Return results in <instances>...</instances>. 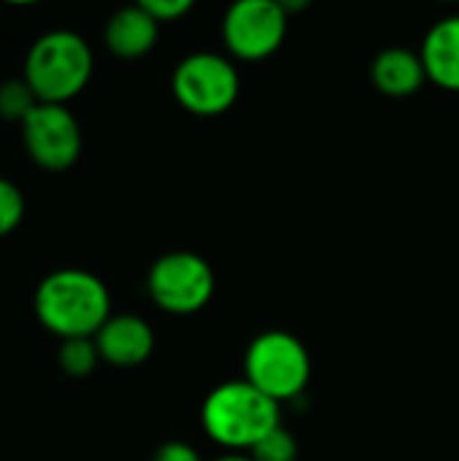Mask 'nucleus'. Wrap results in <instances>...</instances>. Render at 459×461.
I'll return each instance as SVG.
<instances>
[{
	"label": "nucleus",
	"instance_id": "f257e3e1",
	"mask_svg": "<svg viewBox=\"0 0 459 461\" xmlns=\"http://www.w3.org/2000/svg\"><path fill=\"white\" fill-rule=\"evenodd\" d=\"M38 321L62 340L92 338L111 319L106 284L87 270H57L35 292Z\"/></svg>",
	"mask_w": 459,
	"mask_h": 461
},
{
	"label": "nucleus",
	"instance_id": "f03ea898",
	"mask_svg": "<svg viewBox=\"0 0 459 461\" xmlns=\"http://www.w3.org/2000/svg\"><path fill=\"white\" fill-rule=\"evenodd\" d=\"M203 427L208 438L225 448H254L279 424V402L265 397L249 381L216 386L203 405Z\"/></svg>",
	"mask_w": 459,
	"mask_h": 461
},
{
	"label": "nucleus",
	"instance_id": "7ed1b4c3",
	"mask_svg": "<svg viewBox=\"0 0 459 461\" xmlns=\"http://www.w3.org/2000/svg\"><path fill=\"white\" fill-rule=\"evenodd\" d=\"M92 76V51L87 41L70 30L41 35L24 59V81L38 103L65 105Z\"/></svg>",
	"mask_w": 459,
	"mask_h": 461
},
{
	"label": "nucleus",
	"instance_id": "20e7f679",
	"mask_svg": "<svg viewBox=\"0 0 459 461\" xmlns=\"http://www.w3.org/2000/svg\"><path fill=\"white\" fill-rule=\"evenodd\" d=\"M311 378L306 346L287 332L260 335L246 354V381L273 402L295 400Z\"/></svg>",
	"mask_w": 459,
	"mask_h": 461
},
{
	"label": "nucleus",
	"instance_id": "39448f33",
	"mask_svg": "<svg viewBox=\"0 0 459 461\" xmlns=\"http://www.w3.org/2000/svg\"><path fill=\"white\" fill-rule=\"evenodd\" d=\"M241 81L235 68L219 54H192L173 73L176 100L197 116H216L238 97Z\"/></svg>",
	"mask_w": 459,
	"mask_h": 461
},
{
	"label": "nucleus",
	"instance_id": "423d86ee",
	"mask_svg": "<svg viewBox=\"0 0 459 461\" xmlns=\"http://www.w3.org/2000/svg\"><path fill=\"white\" fill-rule=\"evenodd\" d=\"M149 292L168 313H195L214 294V273L197 254H165L149 273Z\"/></svg>",
	"mask_w": 459,
	"mask_h": 461
},
{
	"label": "nucleus",
	"instance_id": "0eeeda50",
	"mask_svg": "<svg viewBox=\"0 0 459 461\" xmlns=\"http://www.w3.org/2000/svg\"><path fill=\"white\" fill-rule=\"evenodd\" d=\"M22 138L30 159L43 170H68L81 154V130L65 105L38 103L22 122Z\"/></svg>",
	"mask_w": 459,
	"mask_h": 461
},
{
	"label": "nucleus",
	"instance_id": "6e6552de",
	"mask_svg": "<svg viewBox=\"0 0 459 461\" xmlns=\"http://www.w3.org/2000/svg\"><path fill=\"white\" fill-rule=\"evenodd\" d=\"M287 35V11L273 0H241L225 16V41L241 59L271 57Z\"/></svg>",
	"mask_w": 459,
	"mask_h": 461
},
{
	"label": "nucleus",
	"instance_id": "1a4fd4ad",
	"mask_svg": "<svg viewBox=\"0 0 459 461\" xmlns=\"http://www.w3.org/2000/svg\"><path fill=\"white\" fill-rule=\"evenodd\" d=\"M100 359L114 367H138L154 348V332L138 316H111L95 335Z\"/></svg>",
	"mask_w": 459,
	"mask_h": 461
},
{
	"label": "nucleus",
	"instance_id": "9d476101",
	"mask_svg": "<svg viewBox=\"0 0 459 461\" xmlns=\"http://www.w3.org/2000/svg\"><path fill=\"white\" fill-rule=\"evenodd\" d=\"M157 27L160 22L143 5L122 8L106 24V46L124 59L143 57L157 43Z\"/></svg>",
	"mask_w": 459,
	"mask_h": 461
},
{
	"label": "nucleus",
	"instance_id": "9b49d317",
	"mask_svg": "<svg viewBox=\"0 0 459 461\" xmlns=\"http://www.w3.org/2000/svg\"><path fill=\"white\" fill-rule=\"evenodd\" d=\"M419 57L425 62L427 78L449 92H459V16L438 22L427 32Z\"/></svg>",
	"mask_w": 459,
	"mask_h": 461
},
{
	"label": "nucleus",
	"instance_id": "f8f14e48",
	"mask_svg": "<svg viewBox=\"0 0 459 461\" xmlns=\"http://www.w3.org/2000/svg\"><path fill=\"white\" fill-rule=\"evenodd\" d=\"M427 78L425 62L409 49H387L373 62V81L390 97L414 95Z\"/></svg>",
	"mask_w": 459,
	"mask_h": 461
},
{
	"label": "nucleus",
	"instance_id": "ddd939ff",
	"mask_svg": "<svg viewBox=\"0 0 459 461\" xmlns=\"http://www.w3.org/2000/svg\"><path fill=\"white\" fill-rule=\"evenodd\" d=\"M97 359L100 351L92 338H73V340H62L60 346V367L73 378L89 375L97 367Z\"/></svg>",
	"mask_w": 459,
	"mask_h": 461
},
{
	"label": "nucleus",
	"instance_id": "4468645a",
	"mask_svg": "<svg viewBox=\"0 0 459 461\" xmlns=\"http://www.w3.org/2000/svg\"><path fill=\"white\" fill-rule=\"evenodd\" d=\"M38 105V97L32 95V89L27 86L24 78L16 81H5L0 84V116L8 122H24L30 116V111Z\"/></svg>",
	"mask_w": 459,
	"mask_h": 461
},
{
	"label": "nucleus",
	"instance_id": "2eb2a0df",
	"mask_svg": "<svg viewBox=\"0 0 459 461\" xmlns=\"http://www.w3.org/2000/svg\"><path fill=\"white\" fill-rule=\"evenodd\" d=\"M298 459V446L292 435L284 427H276L268 438H262L252 448V461H295Z\"/></svg>",
	"mask_w": 459,
	"mask_h": 461
},
{
	"label": "nucleus",
	"instance_id": "dca6fc26",
	"mask_svg": "<svg viewBox=\"0 0 459 461\" xmlns=\"http://www.w3.org/2000/svg\"><path fill=\"white\" fill-rule=\"evenodd\" d=\"M24 216V197L16 184L0 178V238L14 232Z\"/></svg>",
	"mask_w": 459,
	"mask_h": 461
},
{
	"label": "nucleus",
	"instance_id": "f3484780",
	"mask_svg": "<svg viewBox=\"0 0 459 461\" xmlns=\"http://www.w3.org/2000/svg\"><path fill=\"white\" fill-rule=\"evenodd\" d=\"M141 5H143L157 22H173V19L184 16V14L192 8L189 0H143Z\"/></svg>",
	"mask_w": 459,
	"mask_h": 461
},
{
	"label": "nucleus",
	"instance_id": "a211bd4d",
	"mask_svg": "<svg viewBox=\"0 0 459 461\" xmlns=\"http://www.w3.org/2000/svg\"><path fill=\"white\" fill-rule=\"evenodd\" d=\"M154 461H200V456L184 443H168L157 451Z\"/></svg>",
	"mask_w": 459,
	"mask_h": 461
},
{
	"label": "nucleus",
	"instance_id": "6ab92c4d",
	"mask_svg": "<svg viewBox=\"0 0 459 461\" xmlns=\"http://www.w3.org/2000/svg\"><path fill=\"white\" fill-rule=\"evenodd\" d=\"M219 461H252V456H249V459H243V456H225V459Z\"/></svg>",
	"mask_w": 459,
	"mask_h": 461
}]
</instances>
